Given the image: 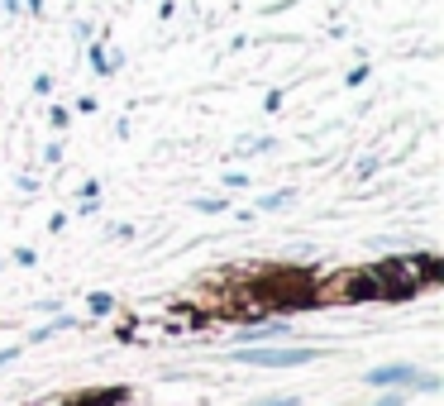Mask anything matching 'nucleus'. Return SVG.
Instances as JSON below:
<instances>
[{"mask_svg": "<svg viewBox=\"0 0 444 406\" xmlns=\"http://www.w3.org/2000/svg\"><path fill=\"white\" fill-rule=\"evenodd\" d=\"M230 358L244 363V368H306V363L320 358V349H311V344H301V349H258V344H249V349L230 354Z\"/></svg>", "mask_w": 444, "mask_h": 406, "instance_id": "obj_1", "label": "nucleus"}, {"mask_svg": "<svg viewBox=\"0 0 444 406\" xmlns=\"http://www.w3.org/2000/svg\"><path fill=\"white\" fill-rule=\"evenodd\" d=\"M134 387H86V392H72L57 406H130Z\"/></svg>", "mask_w": 444, "mask_h": 406, "instance_id": "obj_2", "label": "nucleus"}, {"mask_svg": "<svg viewBox=\"0 0 444 406\" xmlns=\"http://www.w3.org/2000/svg\"><path fill=\"white\" fill-rule=\"evenodd\" d=\"M416 378H420L416 363H382V368H368V387H406V392H411Z\"/></svg>", "mask_w": 444, "mask_h": 406, "instance_id": "obj_3", "label": "nucleus"}, {"mask_svg": "<svg viewBox=\"0 0 444 406\" xmlns=\"http://www.w3.org/2000/svg\"><path fill=\"white\" fill-rule=\"evenodd\" d=\"M86 62H91V72H96V77H110V72L120 67V57L110 53L105 43H91V53H86Z\"/></svg>", "mask_w": 444, "mask_h": 406, "instance_id": "obj_4", "label": "nucleus"}, {"mask_svg": "<svg viewBox=\"0 0 444 406\" xmlns=\"http://www.w3.org/2000/svg\"><path fill=\"white\" fill-rule=\"evenodd\" d=\"M86 311H91V316H110V311H115V297H110V292H91V297H86Z\"/></svg>", "mask_w": 444, "mask_h": 406, "instance_id": "obj_5", "label": "nucleus"}, {"mask_svg": "<svg viewBox=\"0 0 444 406\" xmlns=\"http://www.w3.org/2000/svg\"><path fill=\"white\" fill-rule=\"evenodd\" d=\"M258 206L263 211H282V206H291V191H272V196H263Z\"/></svg>", "mask_w": 444, "mask_h": 406, "instance_id": "obj_6", "label": "nucleus"}, {"mask_svg": "<svg viewBox=\"0 0 444 406\" xmlns=\"http://www.w3.org/2000/svg\"><path fill=\"white\" fill-rule=\"evenodd\" d=\"M48 125H53V130H67V125H72V110H67V106H53L48 110Z\"/></svg>", "mask_w": 444, "mask_h": 406, "instance_id": "obj_7", "label": "nucleus"}, {"mask_svg": "<svg viewBox=\"0 0 444 406\" xmlns=\"http://www.w3.org/2000/svg\"><path fill=\"white\" fill-rule=\"evenodd\" d=\"M249 406H301L296 392H282V397H263V402H249Z\"/></svg>", "mask_w": 444, "mask_h": 406, "instance_id": "obj_8", "label": "nucleus"}, {"mask_svg": "<svg viewBox=\"0 0 444 406\" xmlns=\"http://www.w3.org/2000/svg\"><path fill=\"white\" fill-rule=\"evenodd\" d=\"M191 206H196V211H206V216H220V211H225V201H220V196H201V201H191Z\"/></svg>", "mask_w": 444, "mask_h": 406, "instance_id": "obj_9", "label": "nucleus"}, {"mask_svg": "<svg viewBox=\"0 0 444 406\" xmlns=\"http://www.w3.org/2000/svg\"><path fill=\"white\" fill-rule=\"evenodd\" d=\"M411 392H440V378H435V373H420V378L411 382Z\"/></svg>", "mask_w": 444, "mask_h": 406, "instance_id": "obj_10", "label": "nucleus"}, {"mask_svg": "<svg viewBox=\"0 0 444 406\" xmlns=\"http://www.w3.org/2000/svg\"><path fill=\"white\" fill-rule=\"evenodd\" d=\"M406 397H411L406 387H401V392H382V397H377L373 406H406Z\"/></svg>", "mask_w": 444, "mask_h": 406, "instance_id": "obj_11", "label": "nucleus"}, {"mask_svg": "<svg viewBox=\"0 0 444 406\" xmlns=\"http://www.w3.org/2000/svg\"><path fill=\"white\" fill-rule=\"evenodd\" d=\"M344 81H349V86H363V81H368V62H359V67H354Z\"/></svg>", "mask_w": 444, "mask_h": 406, "instance_id": "obj_12", "label": "nucleus"}, {"mask_svg": "<svg viewBox=\"0 0 444 406\" xmlns=\"http://www.w3.org/2000/svg\"><path fill=\"white\" fill-rule=\"evenodd\" d=\"M34 91H39V96H48V91H53V77H48V72H39V77H34Z\"/></svg>", "mask_w": 444, "mask_h": 406, "instance_id": "obj_13", "label": "nucleus"}, {"mask_svg": "<svg viewBox=\"0 0 444 406\" xmlns=\"http://www.w3.org/2000/svg\"><path fill=\"white\" fill-rule=\"evenodd\" d=\"M225 187H249V172H225Z\"/></svg>", "mask_w": 444, "mask_h": 406, "instance_id": "obj_14", "label": "nucleus"}, {"mask_svg": "<svg viewBox=\"0 0 444 406\" xmlns=\"http://www.w3.org/2000/svg\"><path fill=\"white\" fill-rule=\"evenodd\" d=\"M43 162H62V144H48L43 148Z\"/></svg>", "mask_w": 444, "mask_h": 406, "instance_id": "obj_15", "label": "nucleus"}, {"mask_svg": "<svg viewBox=\"0 0 444 406\" xmlns=\"http://www.w3.org/2000/svg\"><path fill=\"white\" fill-rule=\"evenodd\" d=\"M20 354H25V349H0V368H5V363H15Z\"/></svg>", "mask_w": 444, "mask_h": 406, "instance_id": "obj_16", "label": "nucleus"}, {"mask_svg": "<svg viewBox=\"0 0 444 406\" xmlns=\"http://www.w3.org/2000/svg\"><path fill=\"white\" fill-rule=\"evenodd\" d=\"M0 10H10V15H20L25 5H20V0H0Z\"/></svg>", "mask_w": 444, "mask_h": 406, "instance_id": "obj_17", "label": "nucleus"}, {"mask_svg": "<svg viewBox=\"0 0 444 406\" xmlns=\"http://www.w3.org/2000/svg\"><path fill=\"white\" fill-rule=\"evenodd\" d=\"M20 5H29V15H39V10H43V0H20Z\"/></svg>", "mask_w": 444, "mask_h": 406, "instance_id": "obj_18", "label": "nucleus"}]
</instances>
